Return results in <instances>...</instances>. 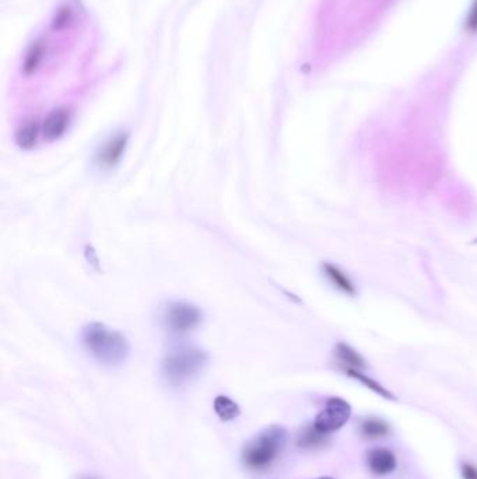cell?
Returning a JSON list of instances; mask_svg holds the SVG:
<instances>
[{
  "label": "cell",
  "instance_id": "18",
  "mask_svg": "<svg viewBox=\"0 0 477 479\" xmlns=\"http://www.w3.org/2000/svg\"><path fill=\"white\" fill-rule=\"evenodd\" d=\"M467 28L471 29V31L477 29V0L474 1L473 7L470 10V14H469V18H467Z\"/></svg>",
  "mask_w": 477,
  "mask_h": 479
},
{
  "label": "cell",
  "instance_id": "13",
  "mask_svg": "<svg viewBox=\"0 0 477 479\" xmlns=\"http://www.w3.org/2000/svg\"><path fill=\"white\" fill-rule=\"evenodd\" d=\"M213 408L215 415L222 422H231L241 413L238 403L225 395H217L213 401Z\"/></svg>",
  "mask_w": 477,
  "mask_h": 479
},
{
  "label": "cell",
  "instance_id": "2",
  "mask_svg": "<svg viewBox=\"0 0 477 479\" xmlns=\"http://www.w3.org/2000/svg\"><path fill=\"white\" fill-rule=\"evenodd\" d=\"M287 443V431L283 426L273 424L259 431L242 448V462L253 472L271 468L278 459Z\"/></svg>",
  "mask_w": 477,
  "mask_h": 479
},
{
  "label": "cell",
  "instance_id": "9",
  "mask_svg": "<svg viewBox=\"0 0 477 479\" xmlns=\"http://www.w3.org/2000/svg\"><path fill=\"white\" fill-rule=\"evenodd\" d=\"M334 357H336V361L343 371H346V370L362 371V368L366 367L364 357L355 349H353L351 346H348L347 343H343V342L336 345Z\"/></svg>",
  "mask_w": 477,
  "mask_h": 479
},
{
  "label": "cell",
  "instance_id": "15",
  "mask_svg": "<svg viewBox=\"0 0 477 479\" xmlns=\"http://www.w3.org/2000/svg\"><path fill=\"white\" fill-rule=\"evenodd\" d=\"M344 373H346L348 377H351L353 380H357L358 382H361L362 385H365V387H366L368 389H371L372 392L378 394L379 396H382V398H385V399H390V401L396 399V396H394L390 391H387L383 385H380L378 381L372 380L371 377H368V375L364 374L362 371H359V370H346Z\"/></svg>",
  "mask_w": 477,
  "mask_h": 479
},
{
  "label": "cell",
  "instance_id": "3",
  "mask_svg": "<svg viewBox=\"0 0 477 479\" xmlns=\"http://www.w3.org/2000/svg\"><path fill=\"white\" fill-rule=\"evenodd\" d=\"M207 353L197 347H180L168 353L162 361V374L172 385H182L199 375L207 364Z\"/></svg>",
  "mask_w": 477,
  "mask_h": 479
},
{
  "label": "cell",
  "instance_id": "10",
  "mask_svg": "<svg viewBox=\"0 0 477 479\" xmlns=\"http://www.w3.org/2000/svg\"><path fill=\"white\" fill-rule=\"evenodd\" d=\"M326 443L327 434L322 433L313 423L305 424L297 436V445L302 450H315L323 447Z\"/></svg>",
  "mask_w": 477,
  "mask_h": 479
},
{
  "label": "cell",
  "instance_id": "1",
  "mask_svg": "<svg viewBox=\"0 0 477 479\" xmlns=\"http://www.w3.org/2000/svg\"><path fill=\"white\" fill-rule=\"evenodd\" d=\"M81 339L88 353L105 366L123 363L130 352L129 342L120 332L109 329L99 322L84 326Z\"/></svg>",
  "mask_w": 477,
  "mask_h": 479
},
{
  "label": "cell",
  "instance_id": "5",
  "mask_svg": "<svg viewBox=\"0 0 477 479\" xmlns=\"http://www.w3.org/2000/svg\"><path fill=\"white\" fill-rule=\"evenodd\" d=\"M201 311L187 303H173L171 304L164 315L166 326L176 333H186L197 328L201 322Z\"/></svg>",
  "mask_w": 477,
  "mask_h": 479
},
{
  "label": "cell",
  "instance_id": "8",
  "mask_svg": "<svg viewBox=\"0 0 477 479\" xmlns=\"http://www.w3.org/2000/svg\"><path fill=\"white\" fill-rule=\"evenodd\" d=\"M69 112L64 108L53 109L42 123V134L46 140L52 141L59 139L67 129Z\"/></svg>",
  "mask_w": 477,
  "mask_h": 479
},
{
  "label": "cell",
  "instance_id": "17",
  "mask_svg": "<svg viewBox=\"0 0 477 479\" xmlns=\"http://www.w3.org/2000/svg\"><path fill=\"white\" fill-rule=\"evenodd\" d=\"M460 475L462 479H477V466L470 462H462Z\"/></svg>",
  "mask_w": 477,
  "mask_h": 479
},
{
  "label": "cell",
  "instance_id": "4",
  "mask_svg": "<svg viewBox=\"0 0 477 479\" xmlns=\"http://www.w3.org/2000/svg\"><path fill=\"white\" fill-rule=\"evenodd\" d=\"M351 416L350 403L339 396L329 398L325 408L313 419V424L325 434H332L340 430Z\"/></svg>",
  "mask_w": 477,
  "mask_h": 479
},
{
  "label": "cell",
  "instance_id": "14",
  "mask_svg": "<svg viewBox=\"0 0 477 479\" xmlns=\"http://www.w3.org/2000/svg\"><path fill=\"white\" fill-rule=\"evenodd\" d=\"M39 134V125L36 120H29L24 123L15 133V143L20 148L29 150L32 148L38 141Z\"/></svg>",
  "mask_w": 477,
  "mask_h": 479
},
{
  "label": "cell",
  "instance_id": "12",
  "mask_svg": "<svg viewBox=\"0 0 477 479\" xmlns=\"http://www.w3.org/2000/svg\"><path fill=\"white\" fill-rule=\"evenodd\" d=\"M359 434L368 440L382 438L389 434V424L379 417H366L359 423Z\"/></svg>",
  "mask_w": 477,
  "mask_h": 479
},
{
  "label": "cell",
  "instance_id": "20",
  "mask_svg": "<svg viewBox=\"0 0 477 479\" xmlns=\"http://www.w3.org/2000/svg\"><path fill=\"white\" fill-rule=\"evenodd\" d=\"M78 479H98V478H95V476H91V475H83V476H80Z\"/></svg>",
  "mask_w": 477,
  "mask_h": 479
},
{
  "label": "cell",
  "instance_id": "19",
  "mask_svg": "<svg viewBox=\"0 0 477 479\" xmlns=\"http://www.w3.org/2000/svg\"><path fill=\"white\" fill-rule=\"evenodd\" d=\"M67 18H69V11H62L56 18H55V27L57 25V27H60V25H64L66 24V21H67Z\"/></svg>",
  "mask_w": 477,
  "mask_h": 479
},
{
  "label": "cell",
  "instance_id": "7",
  "mask_svg": "<svg viewBox=\"0 0 477 479\" xmlns=\"http://www.w3.org/2000/svg\"><path fill=\"white\" fill-rule=\"evenodd\" d=\"M366 465L375 475H387L396 469L397 459L390 450L379 447L366 452Z\"/></svg>",
  "mask_w": 477,
  "mask_h": 479
},
{
  "label": "cell",
  "instance_id": "16",
  "mask_svg": "<svg viewBox=\"0 0 477 479\" xmlns=\"http://www.w3.org/2000/svg\"><path fill=\"white\" fill-rule=\"evenodd\" d=\"M42 55H43V46L41 42H35L31 49L28 50L27 56H25V60H24V71L27 74L32 73L36 70V67L39 66L41 63V59H42Z\"/></svg>",
  "mask_w": 477,
  "mask_h": 479
},
{
  "label": "cell",
  "instance_id": "21",
  "mask_svg": "<svg viewBox=\"0 0 477 479\" xmlns=\"http://www.w3.org/2000/svg\"><path fill=\"white\" fill-rule=\"evenodd\" d=\"M312 479H337V478H333V476H319V478H312Z\"/></svg>",
  "mask_w": 477,
  "mask_h": 479
},
{
  "label": "cell",
  "instance_id": "6",
  "mask_svg": "<svg viewBox=\"0 0 477 479\" xmlns=\"http://www.w3.org/2000/svg\"><path fill=\"white\" fill-rule=\"evenodd\" d=\"M129 136L126 133H119L111 137L98 151L95 155V162L101 169H111L113 168L122 158L126 146H127Z\"/></svg>",
  "mask_w": 477,
  "mask_h": 479
},
{
  "label": "cell",
  "instance_id": "11",
  "mask_svg": "<svg viewBox=\"0 0 477 479\" xmlns=\"http://www.w3.org/2000/svg\"><path fill=\"white\" fill-rule=\"evenodd\" d=\"M325 276L327 277V280L337 287L340 291L348 294V296H354L355 294V286L354 283L350 280V277L336 265L333 263H323L322 266Z\"/></svg>",
  "mask_w": 477,
  "mask_h": 479
}]
</instances>
